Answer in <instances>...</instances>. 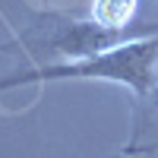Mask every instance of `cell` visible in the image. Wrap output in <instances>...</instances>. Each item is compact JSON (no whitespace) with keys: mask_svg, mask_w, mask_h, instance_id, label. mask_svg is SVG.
<instances>
[{"mask_svg":"<svg viewBox=\"0 0 158 158\" xmlns=\"http://www.w3.org/2000/svg\"><path fill=\"white\" fill-rule=\"evenodd\" d=\"M48 82H117L127 85L133 95H146L158 82V32L146 38H133L120 48L101 51L82 60L67 63H41L35 70L13 73L0 79V92L19 85H48Z\"/></svg>","mask_w":158,"mask_h":158,"instance_id":"6da1fadb","label":"cell"},{"mask_svg":"<svg viewBox=\"0 0 158 158\" xmlns=\"http://www.w3.org/2000/svg\"><path fill=\"white\" fill-rule=\"evenodd\" d=\"M158 32V22H149L146 29H108L95 19H63L54 25V32L48 35V48L54 54H63L70 60H82V57H92V54H101V51H111V48H120L133 38H146V35H155Z\"/></svg>","mask_w":158,"mask_h":158,"instance_id":"7a4b0ae2","label":"cell"},{"mask_svg":"<svg viewBox=\"0 0 158 158\" xmlns=\"http://www.w3.org/2000/svg\"><path fill=\"white\" fill-rule=\"evenodd\" d=\"M133 152H158V82L136 98L133 108V133L127 142V155Z\"/></svg>","mask_w":158,"mask_h":158,"instance_id":"3957f363","label":"cell"},{"mask_svg":"<svg viewBox=\"0 0 158 158\" xmlns=\"http://www.w3.org/2000/svg\"><path fill=\"white\" fill-rule=\"evenodd\" d=\"M139 0H92V19L108 29H130L136 25Z\"/></svg>","mask_w":158,"mask_h":158,"instance_id":"277c9868","label":"cell"},{"mask_svg":"<svg viewBox=\"0 0 158 158\" xmlns=\"http://www.w3.org/2000/svg\"><path fill=\"white\" fill-rule=\"evenodd\" d=\"M117 158H130V155H117Z\"/></svg>","mask_w":158,"mask_h":158,"instance_id":"5b68a950","label":"cell"}]
</instances>
